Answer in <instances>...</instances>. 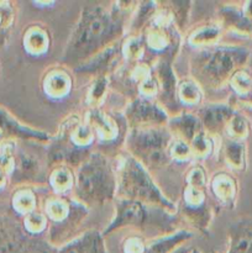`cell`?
Returning <instances> with one entry per match:
<instances>
[{
	"instance_id": "1",
	"label": "cell",
	"mask_w": 252,
	"mask_h": 253,
	"mask_svg": "<svg viewBox=\"0 0 252 253\" xmlns=\"http://www.w3.org/2000/svg\"><path fill=\"white\" fill-rule=\"evenodd\" d=\"M121 31L123 17L118 10L96 4L85 7L67 46L66 61L83 63L111 46Z\"/></svg>"
},
{
	"instance_id": "2",
	"label": "cell",
	"mask_w": 252,
	"mask_h": 253,
	"mask_svg": "<svg viewBox=\"0 0 252 253\" xmlns=\"http://www.w3.org/2000/svg\"><path fill=\"white\" fill-rule=\"evenodd\" d=\"M119 199L135 200L143 204L158 205L163 209L173 210L174 205L162 194L141 162L128 153L121 155L118 163Z\"/></svg>"
},
{
	"instance_id": "3",
	"label": "cell",
	"mask_w": 252,
	"mask_h": 253,
	"mask_svg": "<svg viewBox=\"0 0 252 253\" xmlns=\"http://www.w3.org/2000/svg\"><path fill=\"white\" fill-rule=\"evenodd\" d=\"M118 189L116 175L110 163L100 153H93L79 167L76 197L85 204H104L114 199Z\"/></svg>"
},
{
	"instance_id": "4",
	"label": "cell",
	"mask_w": 252,
	"mask_h": 253,
	"mask_svg": "<svg viewBox=\"0 0 252 253\" xmlns=\"http://www.w3.org/2000/svg\"><path fill=\"white\" fill-rule=\"evenodd\" d=\"M250 51L241 46H222L203 51L195 58L194 72L210 85H220L240 69H244Z\"/></svg>"
},
{
	"instance_id": "5",
	"label": "cell",
	"mask_w": 252,
	"mask_h": 253,
	"mask_svg": "<svg viewBox=\"0 0 252 253\" xmlns=\"http://www.w3.org/2000/svg\"><path fill=\"white\" fill-rule=\"evenodd\" d=\"M172 135L165 127L132 128L126 140L133 157L151 167H162L169 158V142Z\"/></svg>"
},
{
	"instance_id": "6",
	"label": "cell",
	"mask_w": 252,
	"mask_h": 253,
	"mask_svg": "<svg viewBox=\"0 0 252 253\" xmlns=\"http://www.w3.org/2000/svg\"><path fill=\"white\" fill-rule=\"evenodd\" d=\"M126 118L133 128L163 127L168 124V116L157 104L146 99H136L126 108Z\"/></svg>"
},
{
	"instance_id": "7",
	"label": "cell",
	"mask_w": 252,
	"mask_h": 253,
	"mask_svg": "<svg viewBox=\"0 0 252 253\" xmlns=\"http://www.w3.org/2000/svg\"><path fill=\"white\" fill-rule=\"evenodd\" d=\"M143 203L135 202V200L119 199L116 202V214L114 220L110 222L104 235L111 234L115 230L121 227H143L150 225L148 222V211Z\"/></svg>"
},
{
	"instance_id": "8",
	"label": "cell",
	"mask_w": 252,
	"mask_h": 253,
	"mask_svg": "<svg viewBox=\"0 0 252 253\" xmlns=\"http://www.w3.org/2000/svg\"><path fill=\"white\" fill-rule=\"evenodd\" d=\"M14 140L46 142L49 140V135L24 125L6 109L0 106V143L11 142Z\"/></svg>"
},
{
	"instance_id": "9",
	"label": "cell",
	"mask_w": 252,
	"mask_h": 253,
	"mask_svg": "<svg viewBox=\"0 0 252 253\" xmlns=\"http://www.w3.org/2000/svg\"><path fill=\"white\" fill-rule=\"evenodd\" d=\"M88 150L85 147L68 145L66 141H57L53 143L49 151L48 158L52 163H67L69 166H78L81 167L89 158Z\"/></svg>"
},
{
	"instance_id": "10",
	"label": "cell",
	"mask_w": 252,
	"mask_h": 253,
	"mask_svg": "<svg viewBox=\"0 0 252 253\" xmlns=\"http://www.w3.org/2000/svg\"><path fill=\"white\" fill-rule=\"evenodd\" d=\"M227 253H252V219L240 220L230 226Z\"/></svg>"
},
{
	"instance_id": "11",
	"label": "cell",
	"mask_w": 252,
	"mask_h": 253,
	"mask_svg": "<svg viewBox=\"0 0 252 253\" xmlns=\"http://www.w3.org/2000/svg\"><path fill=\"white\" fill-rule=\"evenodd\" d=\"M57 253H108L103 237L96 231H88L74 241L64 245Z\"/></svg>"
},
{
	"instance_id": "12",
	"label": "cell",
	"mask_w": 252,
	"mask_h": 253,
	"mask_svg": "<svg viewBox=\"0 0 252 253\" xmlns=\"http://www.w3.org/2000/svg\"><path fill=\"white\" fill-rule=\"evenodd\" d=\"M235 114H236V111L227 105H211L202 111L200 121L204 124L208 131L217 132L224 127L226 128L227 124Z\"/></svg>"
},
{
	"instance_id": "13",
	"label": "cell",
	"mask_w": 252,
	"mask_h": 253,
	"mask_svg": "<svg viewBox=\"0 0 252 253\" xmlns=\"http://www.w3.org/2000/svg\"><path fill=\"white\" fill-rule=\"evenodd\" d=\"M170 130L174 131L179 140L192 142L202 132V121L192 114H182L168 121Z\"/></svg>"
},
{
	"instance_id": "14",
	"label": "cell",
	"mask_w": 252,
	"mask_h": 253,
	"mask_svg": "<svg viewBox=\"0 0 252 253\" xmlns=\"http://www.w3.org/2000/svg\"><path fill=\"white\" fill-rule=\"evenodd\" d=\"M119 43H113L111 46L106 47L98 54L89 58V61L83 62L77 67V71L82 72V73H96V72H103L106 68L114 63L119 56V51H121Z\"/></svg>"
},
{
	"instance_id": "15",
	"label": "cell",
	"mask_w": 252,
	"mask_h": 253,
	"mask_svg": "<svg viewBox=\"0 0 252 253\" xmlns=\"http://www.w3.org/2000/svg\"><path fill=\"white\" fill-rule=\"evenodd\" d=\"M192 236L193 235L189 231L180 230L174 234L158 237V239L146 244L145 253H173L175 250L183 246L185 241L192 239Z\"/></svg>"
},
{
	"instance_id": "16",
	"label": "cell",
	"mask_w": 252,
	"mask_h": 253,
	"mask_svg": "<svg viewBox=\"0 0 252 253\" xmlns=\"http://www.w3.org/2000/svg\"><path fill=\"white\" fill-rule=\"evenodd\" d=\"M220 16L226 27L239 34L252 36V21L245 17L241 9L234 5H222L220 9Z\"/></svg>"
},
{
	"instance_id": "17",
	"label": "cell",
	"mask_w": 252,
	"mask_h": 253,
	"mask_svg": "<svg viewBox=\"0 0 252 253\" xmlns=\"http://www.w3.org/2000/svg\"><path fill=\"white\" fill-rule=\"evenodd\" d=\"M156 74L162 86V99L167 103H173L177 95V79L173 74L172 67L167 59H160L156 64Z\"/></svg>"
},
{
	"instance_id": "18",
	"label": "cell",
	"mask_w": 252,
	"mask_h": 253,
	"mask_svg": "<svg viewBox=\"0 0 252 253\" xmlns=\"http://www.w3.org/2000/svg\"><path fill=\"white\" fill-rule=\"evenodd\" d=\"M86 125L94 128L101 140H113L116 136V127L113 121L98 109H91L86 114Z\"/></svg>"
},
{
	"instance_id": "19",
	"label": "cell",
	"mask_w": 252,
	"mask_h": 253,
	"mask_svg": "<svg viewBox=\"0 0 252 253\" xmlns=\"http://www.w3.org/2000/svg\"><path fill=\"white\" fill-rule=\"evenodd\" d=\"M212 190L224 204L231 205L236 199L237 184L230 175L219 174L212 180Z\"/></svg>"
},
{
	"instance_id": "20",
	"label": "cell",
	"mask_w": 252,
	"mask_h": 253,
	"mask_svg": "<svg viewBox=\"0 0 252 253\" xmlns=\"http://www.w3.org/2000/svg\"><path fill=\"white\" fill-rule=\"evenodd\" d=\"M224 157L227 165L234 169L242 170L246 167V147L241 141L227 140L224 146Z\"/></svg>"
},
{
	"instance_id": "21",
	"label": "cell",
	"mask_w": 252,
	"mask_h": 253,
	"mask_svg": "<svg viewBox=\"0 0 252 253\" xmlns=\"http://www.w3.org/2000/svg\"><path fill=\"white\" fill-rule=\"evenodd\" d=\"M68 77L62 72H51L47 74L46 79L43 82V88L47 95L52 96V98H58V96L63 95L67 93L69 89V81Z\"/></svg>"
},
{
	"instance_id": "22",
	"label": "cell",
	"mask_w": 252,
	"mask_h": 253,
	"mask_svg": "<svg viewBox=\"0 0 252 253\" xmlns=\"http://www.w3.org/2000/svg\"><path fill=\"white\" fill-rule=\"evenodd\" d=\"M182 215L195 227V229L204 230L209 225L211 215H210L209 209L204 204L192 207V205H184L182 210Z\"/></svg>"
},
{
	"instance_id": "23",
	"label": "cell",
	"mask_w": 252,
	"mask_h": 253,
	"mask_svg": "<svg viewBox=\"0 0 252 253\" xmlns=\"http://www.w3.org/2000/svg\"><path fill=\"white\" fill-rule=\"evenodd\" d=\"M24 46L27 52L32 54H41L48 46L46 32L37 27H31L26 31L24 37Z\"/></svg>"
},
{
	"instance_id": "24",
	"label": "cell",
	"mask_w": 252,
	"mask_h": 253,
	"mask_svg": "<svg viewBox=\"0 0 252 253\" xmlns=\"http://www.w3.org/2000/svg\"><path fill=\"white\" fill-rule=\"evenodd\" d=\"M226 130L231 140L241 141L242 142L250 136L251 127H250L249 120L244 115L236 113L227 124Z\"/></svg>"
},
{
	"instance_id": "25",
	"label": "cell",
	"mask_w": 252,
	"mask_h": 253,
	"mask_svg": "<svg viewBox=\"0 0 252 253\" xmlns=\"http://www.w3.org/2000/svg\"><path fill=\"white\" fill-rule=\"evenodd\" d=\"M12 207L19 214L29 215L35 211L36 198L30 189H20L12 197Z\"/></svg>"
},
{
	"instance_id": "26",
	"label": "cell",
	"mask_w": 252,
	"mask_h": 253,
	"mask_svg": "<svg viewBox=\"0 0 252 253\" xmlns=\"http://www.w3.org/2000/svg\"><path fill=\"white\" fill-rule=\"evenodd\" d=\"M46 214L53 221L63 222L69 216V205L58 198L49 199L46 204Z\"/></svg>"
},
{
	"instance_id": "27",
	"label": "cell",
	"mask_w": 252,
	"mask_h": 253,
	"mask_svg": "<svg viewBox=\"0 0 252 253\" xmlns=\"http://www.w3.org/2000/svg\"><path fill=\"white\" fill-rule=\"evenodd\" d=\"M220 36V29L214 25L210 26H204L195 31L194 34L190 36L189 42L193 46H204V44L211 43L214 42L217 37Z\"/></svg>"
},
{
	"instance_id": "28",
	"label": "cell",
	"mask_w": 252,
	"mask_h": 253,
	"mask_svg": "<svg viewBox=\"0 0 252 253\" xmlns=\"http://www.w3.org/2000/svg\"><path fill=\"white\" fill-rule=\"evenodd\" d=\"M231 86L239 95L246 96L252 91V76L245 69H240L230 79Z\"/></svg>"
},
{
	"instance_id": "29",
	"label": "cell",
	"mask_w": 252,
	"mask_h": 253,
	"mask_svg": "<svg viewBox=\"0 0 252 253\" xmlns=\"http://www.w3.org/2000/svg\"><path fill=\"white\" fill-rule=\"evenodd\" d=\"M178 96L185 104H197L200 100V90L193 81H184L178 86Z\"/></svg>"
},
{
	"instance_id": "30",
	"label": "cell",
	"mask_w": 252,
	"mask_h": 253,
	"mask_svg": "<svg viewBox=\"0 0 252 253\" xmlns=\"http://www.w3.org/2000/svg\"><path fill=\"white\" fill-rule=\"evenodd\" d=\"M49 182L54 189L58 190V192H64V190L71 188L73 179H72L71 172L66 167H61L53 170V173L49 177Z\"/></svg>"
},
{
	"instance_id": "31",
	"label": "cell",
	"mask_w": 252,
	"mask_h": 253,
	"mask_svg": "<svg viewBox=\"0 0 252 253\" xmlns=\"http://www.w3.org/2000/svg\"><path fill=\"white\" fill-rule=\"evenodd\" d=\"M17 168H19L20 173L26 177H32V175L39 174L41 168H40V162L36 160L35 156L27 155V153H21L19 156V161H17Z\"/></svg>"
},
{
	"instance_id": "32",
	"label": "cell",
	"mask_w": 252,
	"mask_h": 253,
	"mask_svg": "<svg viewBox=\"0 0 252 253\" xmlns=\"http://www.w3.org/2000/svg\"><path fill=\"white\" fill-rule=\"evenodd\" d=\"M147 43L151 48L156 49V51H163L168 47V36L162 29L156 27L150 31L147 36Z\"/></svg>"
},
{
	"instance_id": "33",
	"label": "cell",
	"mask_w": 252,
	"mask_h": 253,
	"mask_svg": "<svg viewBox=\"0 0 252 253\" xmlns=\"http://www.w3.org/2000/svg\"><path fill=\"white\" fill-rule=\"evenodd\" d=\"M190 148H192V153L195 157L203 158L205 156H208V153L210 152V150H211V143H210V140L204 133L200 132L190 142Z\"/></svg>"
},
{
	"instance_id": "34",
	"label": "cell",
	"mask_w": 252,
	"mask_h": 253,
	"mask_svg": "<svg viewBox=\"0 0 252 253\" xmlns=\"http://www.w3.org/2000/svg\"><path fill=\"white\" fill-rule=\"evenodd\" d=\"M24 225L27 231H30L31 234H39L46 226V217L40 212L34 211L25 216Z\"/></svg>"
},
{
	"instance_id": "35",
	"label": "cell",
	"mask_w": 252,
	"mask_h": 253,
	"mask_svg": "<svg viewBox=\"0 0 252 253\" xmlns=\"http://www.w3.org/2000/svg\"><path fill=\"white\" fill-rule=\"evenodd\" d=\"M71 137L76 146L78 147H85L91 141V128L88 125H78L71 133Z\"/></svg>"
},
{
	"instance_id": "36",
	"label": "cell",
	"mask_w": 252,
	"mask_h": 253,
	"mask_svg": "<svg viewBox=\"0 0 252 253\" xmlns=\"http://www.w3.org/2000/svg\"><path fill=\"white\" fill-rule=\"evenodd\" d=\"M192 155V148H190L189 143L183 140H179V138L174 141L172 146H169V157L175 158V160L185 161Z\"/></svg>"
},
{
	"instance_id": "37",
	"label": "cell",
	"mask_w": 252,
	"mask_h": 253,
	"mask_svg": "<svg viewBox=\"0 0 252 253\" xmlns=\"http://www.w3.org/2000/svg\"><path fill=\"white\" fill-rule=\"evenodd\" d=\"M106 84H108V81H106L105 77H100V78H96V81L91 84L90 89L88 91V99L90 104H96L101 99V96L105 93Z\"/></svg>"
},
{
	"instance_id": "38",
	"label": "cell",
	"mask_w": 252,
	"mask_h": 253,
	"mask_svg": "<svg viewBox=\"0 0 252 253\" xmlns=\"http://www.w3.org/2000/svg\"><path fill=\"white\" fill-rule=\"evenodd\" d=\"M15 11L9 1H0V30L7 29L14 21Z\"/></svg>"
},
{
	"instance_id": "39",
	"label": "cell",
	"mask_w": 252,
	"mask_h": 253,
	"mask_svg": "<svg viewBox=\"0 0 252 253\" xmlns=\"http://www.w3.org/2000/svg\"><path fill=\"white\" fill-rule=\"evenodd\" d=\"M187 182L189 184V188H195V189L202 190L204 188L205 182H207L204 170L200 167H194L190 170L189 174H188Z\"/></svg>"
},
{
	"instance_id": "40",
	"label": "cell",
	"mask_w": 252,
	"mask_h": 253,
	"mask_svg": "<svg viewBox=\"0 0 252 253\" xmlns=\"http://www.w3.org/2000/svg\"><path fill=\"white\" fill-rule=\"evenodd\" d=\"M123 52L126 58L137 59L140 53L142 52V43L138 39H130L123 47Z\"/></svg>"
},
{
	"instance_id": "41",
	"label": "cell",
	"mask_w": 252,
	"mask_h": 253,
	"mask_svg": "<svg viewBox=\"0 0 252 253\" xmlns=\"http://www.w3.org/2000/svg\"><path fill=\"white\" fill-rule=\"evenodd\" d=\"M155 6H157L156 2H143V4H141L135 20L136 27L142 26L146 20H148L152 16V14L155 12Z\"/></svg>"
},
{
	"instance_id": "42",
	"label": "cell",
	"mask_w": 252,
	"mask_h": 253,
	"mask_svg": "<svg viewBox=\"0 0 252 253\" xmlns=\"http://www.w3.org/2000/svg\"><path fill=\"white\" fill-rule=\"evenodd\" d=\"M185 205H192V207H197V205H202L203 200H204V194L200 189H195V188H188L184 193Z\"/></svg>"
},
{
	"instance_id": "43",
	"label": "cell",
	"mask_w": 252,
	"mask_h": 253,
	"mask_svg": "<svg viewBox=\"0 0 252 253\" xmlns=\"http://www.w3.org/2000/svg\"><path fill=\"white\" fill-rule=\"evenodd\" d=\"M242 14L245 15L246 19H249L250 21H252V1H245L242 4Z\"/></svg>"
},
{
	"instance_id": "44",
	"label": "cell",
	"mask_w": 252,
	"mask_h": 253,
	"mask_svg": "<svg viewBox=\"0 0 252 253\" xmlns=\"http://www.w3.org/2000/svg\"><path fill=\"white\" fill-rule=\"evenodd\" d=\"M25 253H52L51 250L47 249L46 246H32L30 247Z\"/></svg>"
},
{
	"instance_id": "45",
	"label": "cell",
	"mask_w": 252,
	"mask_h": 253,
	"mask_svg": "<svg viewBox=\"0 0 252 253\" xmlns=\"http://www.w3.org/2000/svg\"><path fill=\"white\" fill-rule=\"evenodd\" d=\"M7 175H9V173H7L6 170L2 169V168L0 167V189H2V188L6 185Z\"/></svg>"
},
{
	"instance_id": "46",
	"label": "cell",
	"mask_w": 252,
	"mask_h": 253,
	"mask_svg": "<svg viewBox=\"0 0 252 253\" xmlns=\"http://www.w3.org/2000/svg\"><path fill=\"white\" fill-rule=\"evenodd\" d=\"M193 249H190V247H187V246H180L179 249L175 250L173 253H190Z\"/></svg>"
},
{
	"instance_id": "47",
	"label": "cell",
	"mask_w": 252,
	"mask_h": 253,
	"mask_svg": "<svg viewBox=\"0 0 252 253\" xmlns=\"http://www.w3.org/2000/svg\"><path fill=\"white\" fill-rule=\"evenodd\" d=\"M190 253H200V252L197 251V250H192V251H190Z\"/></svg>"
}]
</instances>
